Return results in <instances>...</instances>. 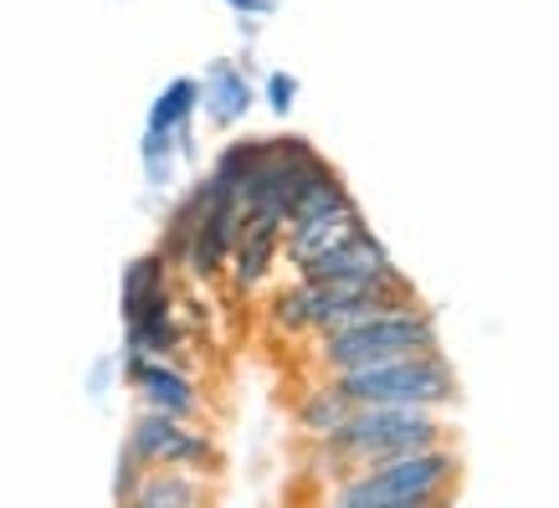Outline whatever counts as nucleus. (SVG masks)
<instances>
[{"instance_id":"f257e3e1","label":"nucleus","mask_w":559,"mask_h":508,"mask_svg":"<svg viewBox=\"0 0 559 508\" xmlns=\"http://www.w3.org/2000/svg\"><path fill=\"white\" fill-rule=\"evenodd\" d=\"M462 458L452 441L437 447H416V452H395V458L365 462L355 473H344L329 488L334 508H426L447 504L457 493Z\"/></svg>"},{"instance_id":"f03ea898","label":"nucleus","mask_w":559,"mask_h":508,"mask_svg":"<svg viewBox=\"0 0 559 508\" xmlns=\"http://www.w3.org/2000/svg\"><path fill=\"white\" fill-rule=\"evenodd\" d=\"M437 441H452V432L431 406H355L340 432L319 437V462L323 473L344 477L365 468V462L437 447Z\"/></svg>"},{"instance_id":"7ed1b4c3","label":"nucleus","mask_w":559,"mask_h":508,"mask_svg":"<svg viewBox=\"0 0 559 508\" xmlns=\"http://www.w3.org/2000/svg\"><path fill=\"white\" fill-rule=\"evenodd\" d=\"M334 386L355 401V406H431L447 411L457 401V370L447 365L441 350L406 359H380V365H355V370H334Z\"/></svg>"},{"instance_id":"20e7f679","label":"nucleus","mask_w":559,"mask_h":508,"mask_svg":"<svg viewBox=\"0 0 559 508\" xmlns=\"http://www.w3.org/2000/svg\"><path fill=\"white\" fill-rule=\"evenodd\" d=\"M437 350V319L426 308H395L380 319L344 323V329H323L313 344V365L323 375L355 370V365H380V359H406Z\"/></svg>"},{"instance_id":"39448f33","label":"nucleus","mask_w":559,"mask_h":508,"mask_svg":"<svg viewBox=\"0 0 559 508\" xmlns=\"http://www.w3.org/2000/svg\"><path fill=\"white\" fill-rule=\"evenodd\" d=\"M123 447L139 458V468L150 473V468H190V473H216V441L211 432L190 422V416H175V411H154L144 406L129 426V437Z\"/></svg>"},{"instance_id":"423d86ee","label":"nucleus","mask_w":559,"mask_h":508,"mask_svg":"<svg viewBox=\"0 0 559 508\" xmlns=\"http://www.w3.org/2000/svg\"><path fill=\"white\" fill-rule=\"evenodd\" d=\"M123 380L139 390V401L154 411H175V416H201L205 401H201V386L190 380L175 359H159V355H134L123 350Z\"/></svg>"},{"instance_id":"0eeeda50","label":"nucleus","mask_w":559,"mask_h":508,"mask_svg":"<svg viewBox=\"0 0 559 508\" xmlns=\"http://www.w3.org/2000/svg\"><path fill=\"white\" fill-rule=\"evenodd\" d=\"M241 232H247V205L231 201V205H216L211 216L201 221V232L190 237L180 268L195 277V283H216L221 272L231 268V252H237Z\"/></svg>"},{"instance_id":"6e6552de","label":"nucleus","mask_w":559,"mask_h":508,"mask_svg":"<svg viewBox=\"0 0 559 508\" xmlns=\"http://www.w3.org/2000/svg\"><path fill=\"white\" fill-rule=\"evenodd\" d=\"M385 272H395L385 241L374 232H359L334 252L308 257L304 268H293V277H304V283H365V277H385Z\"/></svg>"},{"instance_id":"1a4fd4ad","label":"nucleus","mask_w":559,"mask_h":508,"mask_svg":"<svg viewBox=\"0 0 559 508\" xmlns=\"http://www.w3.org/2000/svg\"><path fill=\"white\" fill-rule=\"evenodd\" d=\"M119 314L123 323H139V319H165L175 314V288H170V257L159 252H144L123 268V283H119Z\"/></svg>"},{"instance_id":"9d476101","label":"nucleus","mask_w":559,"mask_h":508,"mask_svg":"<svg viewBox=\"0 0 559 508\" xmlns=\"http://www.w3.org/2000/svg\"><path fill=\"white\" fill-rule=\"evenodd\" d=\"M359 232H370V226H365V216H359L355 196H349L344 205H334V211H323V216L293 221L288 232H283V257H288L293 268H304L308 257L334 252V247H344V241L359 237Z\"/></svg>"},{"instance_id":"9b49d317","label":"nucleus","mask_w":559,"mask_h":508,"mask_svg":"<svg viewBox=\"0 0 559 508\" xmlns=\"http://www.w3.org/2000/svg\"><path fill=\"white\" fill-rule=\"evenodd\" d=\"M201 108L211 114L216 129H231V123L252 108V83H247V72H241L237 62L216 57V62L205 68V78H201Z\"/></svg>"},{"instance_id":"f8f14e48","label":"nucleus","mask_w":559,"mask_h":508,"mask_svg":"<svg viewBox=\"0 0 559 508\" xmlns=\"http://www.w3.org/2000/svg\"><path fill=\"white\" fill-rule=\"evenodd\" d=\"M277 252H283V232L277 226H262V221H247V232H241L237 252H231V288L237 293H257L262 283H267L272 262H277Z\"/></svg>"},{"instance_id":"ddd939ff","label":"nucleus","mask_w":559,"mask_h":508,"mask_svg":"<svg viewBox=\"0 0 559 508\" xmlns=\"http://www.w3.org/2000/svg\"><path fill=\"white\" fill-rule=\"evenodd\" d=\"M205 473H190V468H150L139 477V488L129 504L139 508H190L205 498Z\"/></svg>"},{"instance_id":"4468645a","label":"nucleus","mask_w":559,"mask_h":508,"mask_svg":"<svg viewBox=\"0 0 559 508\" xmlns=\"http://www.w3.org/2000/svg\"><path fill=\"white\" fill-rule=\"evenodd\" d=\"M349 411H355V401L323 375V386H313L304 401H298V426L319 441V437H329V432H340V426L349 422Z\"/></svg>"},{"instance_id":"2eb2a0df","label":"nucleus","mask_w":559,"mask_h":508,"mask_svg":"<svg viewBox=\"0 0 559 508\" xmlns=\"http://www.w3.org/2000/svg\"><path fill=\"white\" fill-rule=\"evenodd\" d=\"M186 344H190V339H186V329H180V319H175V314H165V319L123 323V350H134V355L175 359Z\"/></svg>"},{"instance_id":"dca6fc26","label":"nucleus","mask_w":559,"mask_h":508,"mask_svg":"<svg viewBox=\"0 0 559 508\" xmlns=\"http://www.w3.org/2000/svg\"><path fill=\"white\" fill-rule=\"evenodd\" d=\"M267 319H272V329H277L283 339L313 334V288H308L304 277H293V288H283L267 304Z\"/></svg>"},{"instance_id":"f3484780","label":"nucleus","mask_w":559,"mask_h":508,"mask_svg":"<svg viewBox=\"0 0 559 508\" xmlns=\"http://www.w3.org/2000/svg\"><path fill=\"white\" fill-rule=\"evenodd\" d=\"M293 98H298V83H293V72H272V78H267V103H272V114H288Z\"/></svg>"},{"instance_id":"a211bd4d","label":"nucleus","mask_w":559,"mask_h":508,"mask_svg":"<svg viewBox=\"0 0 559 508\" xmlns=\"http://www.w3.org/2000/svg\"><path fill=\"white\" fill-rule=\"evenodd\" d=\"M231 5H241V11H272V0H231Z\"/></svg>"}]
</instances>
